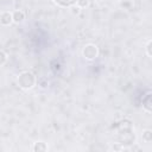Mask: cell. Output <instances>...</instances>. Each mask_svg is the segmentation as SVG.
<instances>
[{
    "mask_svg": "<svg viewBox=\"0 0 152 152\" xmlns=\"http://www.w3.org/2000/svg\"><path fill=\"white\" fill-rule=\"evenodd\" d=\"M142 109L148 114L152 112V101H151V91L150 90L142 97Z\"/></svg>",
    "mask_w": 152,
    "mask_h": 152,
    "instance_id": "4",
    "label": "cell"
},
{
    "mask_svg": "<svg viewBox=\"0 0 152 152\" xmlns=\"http://www.w3.org/2000/svg\"><path fill=\"white\" fill-rule=\"evenodd\" d=\"M25 12L23 10H14L12 12V19H13V23L15 24H21L24 20H25Z\"/></svg>",
    "mask_w": 152,
    "mask_h": 152,
    "instance_id": "5",
    "label": "cell"
},
{
    "mask_svg": "<svg viewBox=\"0 0 152 152\" xmlns=\"http://www.w3.org/2000/svg\"><path fill=\"white\" fill-rule=\"evenodd\" d=\"M12 23H13L12 12L4 11V12L0 13V24H1L2 26H10Z\"/></svg>",
    "mask_w": 152,
    "mask_h": 152,
    "instance_id": "3",
    "label": "cell"
},
{
    "mask_svg": "<svg viewBox=\"0 0 152 152\" xmlns=\"http://www.w3.org/2000/svg\"><path fill=\"white\" fill-rule=\"evenodd\" d=\"M110 148L114 150V151H115V150H124V146H121L120 144H116V145H113Z\"/></svg>",
    "mask_w": 152,
    "mask_h": 152,
    "instance_id": "14",
    "label": "cell"
},
{
    "mask_svg": "<svg viewBox=\"0 0 152 152\" xmlns=\"http://www.w3.org/2000/svg\"><path fill=\"white\" fill-rule=\"evenodd\" d=\"M36 84H37L39 88H42V89H46V88L49 87V80H48L46 77H44V76H40V77L37 78Z\"/></svg>",
    "mask_w": 152,
    "mask_h": 152,
    "instance_id": "8",
    "label": "cell"
},
{
    "mask_svg": "<svg viewBox=\"0 0 152 152\" xmlns=\"http://www.w3.org/2000/svg\"><path fill=\"white\" fill-rule=\"evenodd\" d=\"M75 5L78 6L81 10H82V8H87V7H89V5H90V0H77Z\"/></svg>",
    "mask_w": 152,
    "mask_h": 152,
    "instance_id": "10",
    "label": "cell"
},
{
    "mask_svg": "<svg viewBox=\"0 0 152 152\" xmlns=\"http://www.w3.org/2000/svg\"><path fill=\"white\" fill-rule=\"evenodd\" d=\"M36 81H37V77L31 71H23V72H20L19 76H18V80H17L19 88H21L24 90L32 89L36 86Z\"/></svg>",
    "mask_w": 152,
    "mask_h": 152,
    "instance_id": "1",
    "label": "cell"
},
{
    "mask_svg": "<svg viewBox=\"0 0 152 152\" xmlns=\"http://www.w3.org/2000/svg\"><path fill=\"white\" fill-rule=\"evenodd\" d=\"M142 141H145V142H151L152 141V131L151 129H144L142 131Z\"/></svg>",
    "mask_w": 152,
    "mask_h": 152,
    "instance_id": "9",
    "label": "cell"
},
{
    "mask_svg": "<svg viewBox=\"0 0 152 152\" xmlns=\"http://www.w3.org/2000/svg\"><path fill=\"white\" fill-rule=\"evenodd\" d=\"M7 62V53L4 50H0V66Z\"/></svg>",
    "mask_w": 152,
    "mask_h": 152,
    "instance_id": "12",
    "label": "cell"
},
{
    "mask_svg": "<svg viewBox=\"0 0 152 152\" xmlns=\"http://www.w3.org/2000/svg\"><path fill=\"white\" fill-rule=\"evenodd\" d=\"M82 56L87 61H94L99 56V48L96 44L88 43L82 49Z\"/></svg>",
    "mask_w": 152,
    "mask_h": 152,
    "instance_id": "2",
    "label": "cell"
},
{
    "mask_svg": "<svg viewBox=\"0 0 152 152\" xmlns=\"http://www.w3.org/2000/svg\"><path fill=\"white\" fill-rule=\"evenodd\" d=\"M116 1H121V0H116Z\"/></svg>",
    "mask_w": 152,
    "mask_h": 152,
    "instance_id": "15",
    "label": "cell"
},
{
    "mask_svg": "<svg viewBox=\"0 0 152 152\" xmlns=\"http://www.w3.org/2000/svg\"><path fill=\"white\" fill-rule=\"evenodd\" d=\"M77 0H53V2L56 5H58L59 7H64V8H69L71 6H74L76 4Z\"/></svg>",
    "mask_w": 152,
    "mask_h": 152,
    "instance_id": "7",
    "label": "cell"
},
{
    "mask_svg": "<svg viewBox=\"0 0 152 152\" xmlns=\"http://www.w3.org/2000/svg\"><path fill=\"white\" fill-rule=\"evenodd\" d=\"M31 150H32L33 152H45V151H48V150H49V146H48V144H46L45 141L38 140V141L33 142V145H32Z\"/></svg>",
    "mask_w": 152,
    "mask_h": 152,
    "instance_id": "6",
    "label": "cell"
},
{
    "mask_svg": "<svg viewBox=\"0 0 152 152\" xmlns=\"http://www.w3.org/2000/svg\"><path fill=\"white\" fill-rule=\"evenodd\" d=\"M151 45H152V40L147 39L146 45H145V52L147 55V57H152V52H151Z\"/></svg>",
    "mask_w": 152,
    "mask_h": 152,
    "instance_id": "11",
    "label": "cell"
},
{
    "mask_svg": "<svg viewBox=\"0 0 152 152\" xmlns=\"http://www.w3.org/2000/svg\"><path fill=\"white\" fill-rule=\"evenodd\" d=\"M69 8H70V12H71L74 15H78V14L81 13V8H80L78 6H76V5H74V6L69 7Z\"/></svg>",
    "mask_w": 152,
    "mask_h": 152,
    "instance_id": "13",
    "label": "cell"
}]
</instances>
